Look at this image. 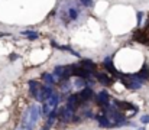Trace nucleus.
Returning a JSON list of instances; mask_svg holds the SVG:
<instances>
[{"instance_id": "obj_1", "label": "nucleus", "mask_w": 149, "mask_h": 130, "mask_svg": "<svg viewBox=\"0 0 149 130\" xmlns=\"http://www.w3.org/2000/svg\"><path fill=\"white\" fill-rule=\"evenodd\" d=\"M72 75L71 72V68L70 65H59V67H55L54 70V77L58 83H62V81H70V77Z\"/></svg>"}, {"instance_id": "obj_2", "label": "nucleus", "mask_w": 149, "mask_h": 130, "mask_svg": "<svg viewBox=\"0 0 149 130\" xmlns=\"http://www.w3.org/2000/svg\"><path fill=\"white\" fill-rule=\"evenodd\" d=\"M58 103H59V95L55 92V94L51 97L48 101H45V103H44V107H42V114H44L45 117H48V116H49L54 110H56Z\"/></svg>"}, {"instance_id": "obj_3", "label": "nucleus", "mask_w": 149, "mask_h": 130, "mask_svg": "<svg viewBox=\"0 0 149 130\" xmlns=\"http://www.w3.org/2000/svg\"><path fill=\"white\" fill-rule=\"evenodd\" d=\"M54 94H55V92H54V88H52V87L41 86L39 91H38V94H36V97H35V100H36L38 103H45V101L49 100Z\"/></svg>"}, {"instance_id": "obj_4", "label": "nucleus", "mask_w": 149, "mask_h": 130, "mask_svg": "<svg viewBox=\"0 0 149 130\" xmlns=\"http://www.w3.org/2000/svg\"><path fill=\"white\" fill-rule=\"evenodd\" d=\"M74 114H75V110H72V108H70V107H67V106L58 108V119H59L62 123H70V122H72Z\"/></svg>"}, {"instance_id": "obj_5", "label": "nucleus", "mask_w": 149, "mask_h": 130, "mask_svg": "<svg viewBox=\"0 0 149 130\" xmlns=\"http://www.w3.org/2000/svg\"><path fill=\"white\" fill-rule=\"evenodd\" d=\"M110 95H109V92L106 91V90H103V91H100L99 94L96 95V104L100 106V107H107V106H110Z\"/></svg>"}, {"instance_id": "obj_6", "label": "nucleus", "mask_w": 149, "mask_h": 130, "mask_svg": "<svg viewBox=\"0 0 149 130\" xmlns=\"http://www.w3.org/2000/svg\"><path fill=\"white\" fill-rule=\"evenodd\" d=\"M81 104L83 103H81L80 94H71V95H68V98H67V107H70L72 110H77Z\"/></svg>"}, {"instance_id": "obj_7", "label": "nucleus", "mask_w": 149, "mask_h": 130, "mask_svg": "<svg viewBox=\"0 0 149 130\" xmlns=\"http://www.w3.org/2000/svg\"><path fill=\"white\" fill-rule=\"evenodd\" d=\"M96 78H97V81H99L100 84L104 87H110L113 84V78L109 74H106V72H97L96 74Z\"/></svg>"}, {"instance_id": "obj_8", "label": "nucleus", "mask_w": 149, "mask_h": 130, "mask_svg": "<svg viewBox=\"0 0 149 130\" xmlns=\"http://www.w3.org/2000/svg\"><path fill=\"white\" fill-rule=\"evenodd\" d=\"M94 97V91L90 88V87H86L80 91V98H81V103H88L91 98Z\"/></svg>"}, {"instance_id": "obj_9", "label": "nucleus", "mask_w": 149, "mask_h": 130, "mask_svg": "<svg viewBox=\"0 0 149 130\" xmlns=\"http://www.w3.org/2000/svg\"><path fill=\"white\" fill-rule=\"evenodd\" d=\"M80 67H81L83 70H86V71L91 72V74L96 71V64H94L91 59H81V62H80Z\"/></svg>"}, {"instance_id": "obj_10", "label": "nucleus", "mask_w": 149, "mask_h": 130, "mask_svg": "<svg viewBox=\"0 0 149 130\" xmlns=\"http://www.w3.org/2000/svg\"><path fill=\"white\" fill-rule=\"evenodd\" d=\"M138 77H139L143 83L149 81V65H148V64H145V65L141 68V71L138 72Z\"/></svg>"}, {"instance_id": "obj_11", "label": "nucleus", "mask_w": 149, "mask_h": 130, "mask_svg": "<svg viewBox=\"0 0 149 130\" xmlns=\"http://www.w3.org/2000/svg\"><path fill=\"white\" fill-rule=\"evenodd\" d=\"M39 88H41V86H39L38 81H35V80H31V81H29V92H31V95H32L33 98L36 97Z\"/></svg>"}, {"instance_id": "obj_12", "label": "nucleus", "mask_w": 149, "mask_h": 130, "mask_svg": "<svg viewBox=\"0 0 149 130\" xmlns=\"http://www.w3.org/2000/svg\"><path fill=\"white\" fill-rule=\"evenodd\" d=\"M103 67H104L109 72H111V74H117L116 68L113 67V62H111V58H110V56H107V58L103 61Z\"/></svg>"}, {"instance_id": "obj_13", "label": "nucleus", "mask_w": 149, "mask_h": 130, "mask_svg": "<svg viewBox=\"0 0 149 130\" xmlns=\"http://www.w3.org/2000/svg\"><path fill=\"white\" fill-rule=\"evenodd\" d=\"M52 46L54 48H58V49H61V51H67V52H70L71 55H74V56H80V54L78 52H75L72 48H70V46H64V45H58V43L52 42Z\"/></svg>"}, {"instance_id": "obj_14", "label": "nucleus", "mask_w": 149, "mask_h": 130, "mask_svg": "<svg viewBox=\"0 0 149 130\" xmlns=\"http://www.w3.org/2000/svg\"><path fill=\"white\" fill-rule=\"evenodd\" d=\"M42 80H44V83H45L47 86H49V87H52L55 83H56L55 77H54V75H51V74H48V72H45V74L42 75Z\"/></svg>"}, {"instance_id": "obj_15", "label": "nucleus", "mask_w": 149, "mask_h": 130, "mask_svg": "<svg viewBox=\"0 0 149 130\" xmlns=\"http://www.w3.org/2000/svg\"><path fill=\"white\" fill-rule=\"evenodd\" d=\"M70 90H71L70 81H62V83H59V91H61V92H68Z\"/></svg>"}, {"instance_id": "obj_16", "label": "nucleus", "mask_w": 149, "mask_h": 130, "mask_svg": "<svg viewBox=\"0 0 149 130\" xmlns=\"http://www.w3.org/2000/svg\"><path fill=\"white\" fill-rule=\"evenodd\" d=\"M74 87H77V88H86L87 86V80H83V78H75V81H74Z\"/></svg>"}, {"instance_id": "obj_17", "label": "nucleus", "mask_w": 149, "mask_h": 130, "mask_svg": "<svg viewBox=\"0 0 149 130\" xmlns=\"http://www.w3.org/2000/svg\"><path fill=\"white\" fill-rule=\"evenodd\" d=\"M22 35H23V36H28V39H31V41H33V39L38 38V33L33 32V31H23Z\"/></svg>"}, {"instance_id": "obj_18", "label": "nucleus", "mask_w": 149, "mask_h": 130, "mask_svg": "<svg viewBox=\"0 0 149 130\" xmlns=\"http://www.w3.org/2000/svg\"><path fill=\"white\" fill-rule=\"evenodd\" d=\"M77 16H78V10L74 9V7H70V9H68V17H70L71 20H75Z\"/></svg>"}, {"instance_id": "obj_19", "label": "nucleus", "mask_w": 149, "mask_h": 130, "mask_svg": "<svg viewBox=\"0 0 149 130\" xmlns=\"http://www.w3.org/2000/svg\"><path fill=\"white\" fill-rule=\"evenodd\" d=\"M80 3H81L83 6H86V7H91L93 0H80Z\"/></svg>"}, {"instance_id": "obj_20", "label": "nucleus", "mask_w": 149, "mask_h": 130, "mask_svg": "<svg viewBox=\"0 0 149 130\" xmlns=\"http://www.w3.org/2000/svg\"><path fill=\"white\" fill-rule=\"evenodd\" d=\"M136 17H138V26H141V23H142V20H143V19H142V17H143V13H142V12H138V13H136Z\"/></svg>"}, {"instance_id": "obj_21", "label": "nucleus", "mask_w": 149, "mask_h": 130, "mask_svg": "<svg viewBox=\"0 0 149 130\" xmlns=\"http://www.w3.org/2000/svg\"><path fill=\"white\" fill-rule=\"evenodd\" d=\"M141 123L148 124V123H149V116H148V114H145V116H142V117H141Z\"/></svg>"}, {"instance_id": "obj_22", "label": "nucleus", "mask_w": 149, "mask_h": 130, "mask_svg": "<svg viewBox=\"0 0 149 130\" xmlns=\"http://www.w3.org/2000/svg\"><path fill=\"white\" fill-rule=\"evenodd\" d=\"M15 59H17V55L12 54V55H10V61H15Z\"/></svg>"}, {"instance_id": "obj_23", "label": "nucleus", "mask_w": 149, "mask_h": 130, "mask_svg": "<svg viewBox=\"0 0 149 130\" xmlns=\"http://www.w3.org/2000/svg\"><path fill=\"white\" fill-rule=\"evenodd\" d=\"M42 130H49V129H48V127H47V126H45V127H44V129H42Z\"/></svg>"}, {"instance_id": "obj_24", "label": "nucleus", "mask_w": 149, "mask_h": 130, "mask_svg": "<svg viewBox=\"0 0 149 130\" xmlns=\"http://www.w3.org/2000/svg\"><path fill=\"white\" fill-rule=\"evenodd\" d=\"M136 130H145V129H143V127H142V129H136Z\"/></svg>"}, {"instance_id": "obj_25", "label": "nucleus", "mask_w": 149, "mask_h": 130, "mask_svg": "<svg viewBox=\"0 0 149 130\" xmlns=\"http://www.w3.org/2000/svg\"><path fill=\"white\" fill-rule=\"evenodd\" d=\"M20 130H28V129H20Z\"/></svg>"}]
</instances>
